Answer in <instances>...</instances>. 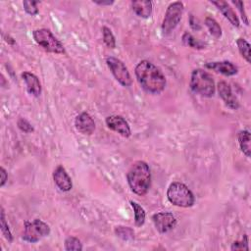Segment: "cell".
Returning a JSON list of instances; mask_svg holds the SVG:
<instances>
[{
	"label": "cell",
	"mask_w": 251,
	"mask_h": 251,
	"mask_svg": "<svg viewBox=\"0 0 251 251\" xmlns=\"http://www.w3.org/2000/svg\"><path fill=\"white\" fill-rule=\"evenodd\" d=\"M140 87L148 94L160 95L166 88L167 80L162 71L148 60L140 61L135 70Z\"/></svg>",
	"instance_id": "6da1fadb"
},
{
	"label": "cell",
	"mask_w": 251,
	"mask_h": 251,
	"mask_svg": "<svg viewBox=\"0 0 251 251\" xmlns=\"http://www.w3.org/2000/svg\"><path fill=\"white\" fill-rule=\"evenodd\" d=\"M128 184L131 191L139 195H145L151 186V173L149 166L144 161L135 162L127 174Z\"/></svg>",
	"instance_id": "7a4b0ae2"
},
{
	"label": "cell",
	"mask_w": 251,
	"mask_h": 251,
	"mask_svg": "<svg viewBox=\"0 0 251 251\" xmlns=\"http://www.w3.org/2000/svg\"><path fill=\"white\" fill-rule=\"evenodd\" d=\"M191 90L203 97H213L216 92L215 81L212 76L203 69H195L193 71L190 81Z\"/></svg>",
	"instance_id": "3957f363"
},
{
	"label": "cell",
	"mask_w": 251,
	"mask_h": 251,
	"mask_svg": "<svg viewBox=\"0 0 251 251\" xmlns=\"http://www.w3.org/2000/svg\"><path fill=\"white\" fill-rule=\"evenodd\" d=\"M167 198L175 206L190 208L195 203V197L193 192L183 183H172L167 190Z\"/></svg>",
	"instance_id": "277c9868"
},
{
	"label": "cell",
	"mask_w": 251,
	"mask_h": 251,
	"mask_svg": "<svg viewBox=\"0 0 251 251\" xmlns=\"http://www.w3.org/2000/svg\"><path fill=\"white\" fill-rule=\"evenodd\" d=\"M34 39L45 51L55 54H65L66 50L63 43L47 29H39L33 33Z\"/></svg>",
	"instance_id": "5b68a950"
},
{
	"label": "cell",
	"mask_w": 251,
	"mask_h": 251,
	"mask_svg": "<svg viewBox=\"0 0 251 251\" xmlns=\"http://www.w3.org/2000/svg\"><path fill=\"white\" fill-rule=\"evenodd\" d=\"M185 10V5L181 1L171 3L165 12L162 22V32L164 35L171 34L180 24Z\"/></svg>",
	"instance_id": "8992f818"
},
{
	"label": "cell",
	"mask_w": 251,
	"mask_h": 251,
	"mask_svg": "<svg viewBox=\"0 0 251 251\" xmlns=\"http://www.w3.org/2000/svg\"><path fill=\"white\" fill-rule=\"evenodd\" d=\"M50 227L39 219L25 222V230L22 238L30 243H37L43 237L49 235Z\"/></svg>",
	"instance_id": "52a82bcc"
},
{
	"label": "cell",
	"mask_w": 251,
	"mask_h": 251,
	"mask_svg": "<svg viewBox=\"0 0 251 251\" xmlns=\"http://www.w3.org/2000/svg\"><path fill=\"white\" fill-rule=\"evenodd\" d=\"M106 64L111 71L112 75L116 78V80L122 85L123 87L129 88L132 86L133 78L131 77V74L127 68V66L124 64L123 61L116 57H108L106 59Z\"/></svg>",
	"instance_id": "ba28073f"
},
{
	"label": "cell",
	"mask_w": 251,
	"mask_h": 251,
	"mask_svg": "<svg viewBox=\"0 0 251 251\" xmlns=\"http://www.w3.org/2000/svg\"><path fill=\"white\" fill-rule=\"evenodd\" d=\"M152 222L160 233H166L177 225L176 217L170 212H159L152 216Z\"/></svg>",
	"instance_id": "9c48e42d"
},
{
	"label": "cell",
	"mask_w": 251,
	"mask_h": 251,
	"mask_svg": "<svg viewBox=\"0 0 251 251\" xmlns=\"http://www.w3.org/2000/svg\"><path fill=\"white\" fill-rule=\"evenodd\" d=\"M107 127L121 135L122 136L128 138L132 135V131L130 128L129 123L126 121V119L120 115H112L106 118L105 120Z\"/></svg>",
	"instance_id": "30bf717a"
},
{
	"label": "cell",
	"mask_w": 251,
	"mask_h": 251,
	"mask_svg": "<svg viewBox=\"0 0 251 251\" xmlns=\"http://www.w3.org/2000/svg\"><path fill=\"white\" fill-rule=\"evenodd\" d=\"M75 127L80 134L92 135L96 131V122L88 112H82L76 117Z\"/></svg>",
	"instance_id": "8fae6325"
},
{
	"label": "cell",
	"mask_w": 251,
	"mask_h": 251,
	"mask_svg": "<svg viewBox=\"0 0 251 251\" xmlns=\"http://www.w3.org/2000/svg\"><path fill=\"white\" fill-rule=\"evenodd\" d=\"M217 88H218V94L220 97L224 100L225 104L232 110H237L239 108V102L237 98L234 97V95L232 94L229 83H227L226 81H220L218 83Z\"/></svg>",
	"instance_id": "7c38bea8"
},
{
	"label": "cell",
	"mask_w": 251,
	"mask_h": 251,
	"mask_svg": "<svg viewBox=\"0 0 251 251\" xmlns=\"http://www.w3.org/2000/svg\"><path fill=\"white\" fill-rule=\"evenodd\" d=\"M53 180L57 188L64 193L70 192L73 188L71 177L68 175L66 169L63 166L59 165L53 172Z\"/></svg>",
	"instance_id": "4fadbf2b"
},
{
	"label": "cell",
	"mask_w": 251,
	"mask_h": 251,
	"mask_svg": "<svg viewBox=\"0 0 251 251\" xmlns=\"http://www.w3.org/2000/svg\"><path fill=\"white\" fill-rule=\"evenodd\" d=\"M205 67L215 71L216 73H220L225 76H234L237 74V67L230 61H220V62H209L205 64Z\"/></svg>",
	"instance_id": "5bb4252c"
},
{
	"label": "cell",
	"mask_w": 251,
	"mask_h": 251,
	"mask_svg": "<svg viewBox=\"0 0 251 251\" xmlns=\"http://www.w3.org/2000/svg\"><path fill=\"white\" fill-rule=\"evenodd\" d=\"M22 77L26 83L28 93L35 97H39L41 95V85L39 77L30 72H24Z\"/></svg>",
	"instance_id": "9a60e30c"
},
{
	"label": "cell",
	"mask_w": 251,
	"mask_h": 251,
	"mask_svg": "<svg viewBox=\"0 0 251 251\" xmlns=\"http://www.w3.org/2000/svg\"><path fill=\"white\" fill-rule=\"evenodd\" d=\"M213 5H215L220 11L221 13L225 16L226 19L229 20V22L235 28H238L240 23L239 20L235 14V12L233 11V9L230 6V4L226 1H223V0H218V1H210Z\"/></svg>",
	"instance_id": "2e32d148"
},
{
	"label": "cell",
	"mask_w": 251,
	"mask_h": 251,
	"mask_svg": "<svg viewBox=\"0 0 251 251\" xmlns=\"http://www.w3.org/2000/svg\"><path fill=\"white\" fill-rule=\"evenodd\" d=\"M132 8L135 15L147 19L151 16L153 5L149 0H135V1H132Z\"/></svg>",
	"instance_id": "e0dca14e"
},
{
	"label": "cell",
	"mask_w": 251,
	"mask_h": 251,
	"mask_svg": "<svg viewBox=\"0 0 251 251\" xmlns=\"http://www.w3.org/2000/svg\"><path fill=\"white\" fill-rule=\"evenodd\" d=\"M237 139L241 152L249 158L251 155V146H250V133L249 131H240L237 134Z\"/></svg>",
	"instance_id": "ac0fdd59"
},
{
	"label": "cell",
	"mask_w": 251,
	"mask_h": 251,
	"mask_svg": "<svg viewBox=\"0 0 251 251\" xmlns=\"http://www.w3.org/2000/svg\"><path fill=\"white\" fill-rule=\"evenodd\" d=\"M133 209H134V213H135V224L136 227H142L145 223V218H146V213L145 210L135 201L131 200L130 201Z\"/></svg>",
	"instance_id": "d6986e66"
},
{
	"label": "cell",
	"mask_w": 251,
	"mask_h": 251,
	"mask_svg": "<svg viewBox=\"0 0 251 251\" xmlns=\"http://www.w3.org/2000/svg\"><path fill=\"white\" fill-rule=\"evenodd\" d=\"M205 26L208 28L210 34L216 39H220L222 37V28L214 18L206 17Z\"/></svg>",
	"instance_id": "ffe728a7"
},
{
	"label": "cell",
	"mask_w": 251,
	"mask_h": 251,
	"mask_svg": "<svg viewBox=\"0 0 251 251\" xmlns=\"http://www.w3.org/2000/svg\"><path fill=\"white\" fill-rule=\"evenodd\" d=\"M0 229H1V232H2L3 236L5 237V239L11 243L13 241V235H12L9 226L6 222L5 212H4L3 207H1V213H0Z\"/></svg>",
	"instance_id": "44dd1931"
},
{
	"label": "cell",
	"mask_w": 251,
	"mask_h": 251,
	"mask_svg": "<svg viewBox=\"0 0 251 251\" xmlns=\"http://www.w3.org/2000/svg\"><path fill=\"white\" fill-rule=\"evenodd\" d=\"M236 45L238 47L239 53L241 54V56L246 60L247 63L251 62V55H250V44L247 40H245L242 38H239L236 39Z\"/></svg>",
	"instance_id": "7402d4cb"
},
{
	"label": "cell",
	"mask_w": 251,
	"mask_h": 251,
	"mask_svg": "<svg viewBox=\"0 0 251 251\" xmlns=\"http://www.w3.org/2000/svg\"><path fill=\"white\" fill-rule=\"evenodd\" d=\"M115 233L118 237H120L121 239L126 240V241L133 240L135 238V232L130 227H124V226L116 227Z\"/></svg>",
	"instance_id": "603a6c76"
},
{
	"label": "cell",
	"mask_w": 251,
	"mask_h": 251,
	"mask_svg": "<svg viewBox=\"0 0 251 251\" xmlns=\"http://www.w3.org/2000/svg\"><path fill=\"white\" fill-rule=\"evenodd\" d=\"M183 42L187 45V46H190L192 48H194V49H203L204 48V44L201 43L199 40H197L192 34L186 32L184 35H183Z\"/></svg>",
	"instance_id": "cb8c5ba5"
},
{
	"label": "cell",
	"mask_w": 251,
	"mask_h": 251,
	"mask_svg": "<svg viewBox=\"0 0 251 251\" xmlns=\"http://www.w3.org/2000/svg\"><path fill=\"white\" fill-rule=\"evenodd\" d=\"M65 250L80 251L82 250V243L76 236H69L65 239Z\"/></svg>",
	"instance_id": "d4e9b609"
},
{
	"label": "cell",
	"mask_w": 251,
	"mask_h": 251,
	"mask_svg": "<svg viewBox=\"0 0 251 251\" xmlns=\"http://www.w3.org/2000/svg\"><path fill=\"white\" fill-rule=\"evenodd\" d=\"M102 36H103V41L104 43L109 47V48H115L116 47V39L115 37L112 33V31L107 28L103 27L102 28Z\"/></svg>",
	"instance_id": "484cf974"
},
{
	"label": "cell",
	"mask_w": 251,
	"mask_h": 251,
	"mask_svg": "<svg viewBox=\"0 0 251 251\" xmlns=\"http://www.w3.org/2000/svg\"><path fill=\"white\" fill-rule=\"evenodd\" d=\"M38 1H26L23 2V6H24V10L26 11V13H28L31 16H36L39 14V8H38Z\"/></svg>",
	"instance_id": "4316f807"
},
{
	"label": "cell",
	"mask_w": 251,
	"mask_h": 251,
	"mask_svg": "<svg viewBox=\"0 0 251 251\" xmlns=\"http://www.w3.org/2000/svg\"><path fill=\"white\" fill-rule=\"evenodd\" d=\"M17 126L22 132H24L26 134H32L35 132L33 125L25 118H19L17 121Z\"/></svg>",
	"instance_id": "83f0119b"
},
{
	"label": "cell",
	"mask_w": 251,
	"mask_h": 251,
	"mask_svg": "<svg viewBox=\"0 0 251 251\" xmlns=\"http://www.w3.org/2000/svg\"><path fill=\"white\" fill-rule=\"evenodd\" d=\"M231 250L235 251V250H249V246H248V237L246 234L243 235L242 240L239 241H234L232 246H231Z\"/></svg>",
	"instance_id": "f1b7e54d"
},
{
	"label": "cell",
	"mask_w": 251,
	"mask_h": 251,
	"mask_svg": "<svg viewBox=\"0 0 251 251\" xmlns=\"http://www.w3.org/2000/svg\"><path fill=\"white\" fill-rule=\"evenodd\" d=\"M232 3L237 7L239 13H240V16H241V19L243 21V23L248 26L249 25V21H248V18H247V15L245 13V9H244V4L242 1H232Z\"/></svg>",
	"instance_id": "f546056e"
},
{
	"label": "cell",
	"mask_w": 251,
	"mask_h": 251,
	"mask_svg": "<svg viewBox=\"0 0 251 251\" xmlns=\"http://www.w3.org/2000/svg\"><path fill=\"white\" fill-rule=\"evenodd\" d=\"M190 25H191L192 29L194 30V31H199V30H201V25H200L198 19H196L193 15H191V16H190Z\"/></svg>",
	"instance_id": "4dcf8cb0"
},
{
	"label": "cell",
	"mask_w": 251,
	"mask_h": 251,
	"mask_svg": "<svg viewBox=\"0 0 251 251\" xmlns=\"http://www.w3.org/2000/svg\"><path fill=\"white\" fill-rule=\"evenodd\" d=\"M0 176H1V182H0V187L3 188L5 186V184H6V182L8 181V173L3 168V167H1V168H0Z\"/></svg>",
	"instance_id": "1f68e13d"
},
{
	"label": "cell",
	"mask_w": 251,
	"mask_h": 251,
	"mask_svg": "<svg viewBox=\"0 0 251 251\" xmlns=\"http://www.w3.org/2000/svg\"><path fill=\"white\" fill-rule=\"evenodd\" d=\"M94 3H96V4H97V5H100V6H105V5H107V6H110V5H112V4H114V1L112 0V1H110V0H107V1H100V0H94Z\"/></svg>",
	"instance_id": "d6a6232c"
},
{
	"label": "cell",
	"mask_w": 251,
	"mask_h": 251,
	"mask_svg": "<svg viewBox=\"0 0 251 251\" xmlns=\"http://www.w3.org/2000/svg\"><path fill=\"white\" fill-rule=\"evenodd\" d=\"M4 39H5V41H6V42H8V44L14 45V44L16 43L15 39H12L10 36H5V37H4Z\"/></svg>",
	"instance_id": "836d02e7"
}]
</instances>
